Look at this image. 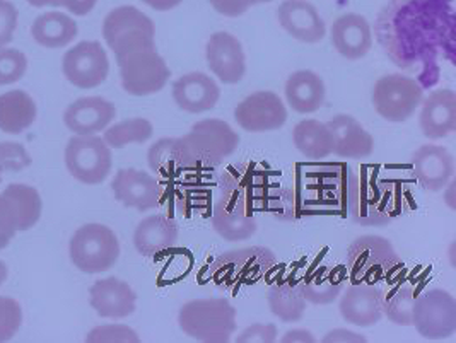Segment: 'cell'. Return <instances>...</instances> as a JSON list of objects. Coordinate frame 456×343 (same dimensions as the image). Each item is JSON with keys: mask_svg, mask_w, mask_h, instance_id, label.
Returning a JSON list of instances; mask_svg holds the SVG:
<instances>
[{"mask_svg": "<svg viewBox=\"0 0 456 343\" xmlns=\"http://www.w3.org/2000/svg\"><path fill=\"white\" fill-rule=\"evenodd\" d=\"M38 115L35 100L20 89L0 94V130L9 135H20L28 130Z\"/></svg>", "mask_w": 456, "mask_h": 343, "instance_id": "obj_30", "label": "cell"}, {"mask_svg": "<svg viewBox=\"0 0 456 343\" xmlns=\"http://www.w3.org/2000/svg\"><path fill=\"white\" fill-rule=\"evenodd\" d=\"M412 326L426 340H446L456 331L455 298L444 289L415 296Z\"/></svg>", "mask_w": 456, "mask_h": 343, "instance_id": "obj_12", "label": "cell"}, {"mask_svg": "<svg viewBox=\"0 0 456 343\" xmlns=\"http://www.w3.org/2000/svg\"><path fill=\"white\" fill-rule=\"evenodd\" d=\"M422 100V86L409 76L388 74L374 82L371 102L383 120L392 123L411 120Z\"/></svg>", "mask_w": 456, "mask_h": 343, "instance_id": "obj_9", "label": "cell"}, {"mask_svg": "<svg viewBox=\"0 0 456 343\" xmlns=\"http://www.w3.org/2000/svg\"><path fill=\"white\" fill-rule=\"evenodd\" d=\"M333 48L347 61L364 59L373 48V35L368 20L361 14H342L333 20L330 29Z\"/></svg>", "mask_w": 456, "mask_h": 343, "instance_id": "obj_23", "label": "cell"}, {"mask_svg": "<svg viewBox=\"0 0 456 343\" xmlns=\"http://www.w3.org/2000/svg\"><path fill=\"white\" fill-rule=\"evenodd\" d=\"M154 134L152 123L145 118H128L104 128L103 141L110 149H124L130 143H144Z\"/></svg>", "mask_w": 456, "mask_h": 343, "instance_id": "obj_37", "label": "cell"}, {"mask_svg": "<svg viewBox=\"0 0 456 343\" xmlns=\"http://www.w3.org/2000/svg\"><path fill=\"white\" fill-rule=\"evenodd\" d=\"M74 266L84 274H103L120 258V241L103 224H86L79 227L69 244Z\"/></svg>", "mask_w": 456, "mask_h": 343, "instance_id": "obj_6", "label": "cell"}, {"mask_svg": "<svg viewBox=\"0 0 456 343\" xmlns=\"http://www.w3.org/2000/svg\"><path fill=\"white\" fill-rule=\"evenodd\" d=\"M178 326L202 343H228L236 331V307L224 298L193 299L178 311Z\"/></svg>", "mask_w": 456, "mask_h": 343, "instance_id": "obj_2", "label": "cell"}, {"mask_svg": "<svg viewBox=\"0 0 456 343\" xmlns=\"http://www.w3.org/2000/svg\"><path fill=\"white\" fill-rule=\"evenodd\" d=\"M212 227L226 241H245L256 233L258 221L255 216H248L224 199H219L212 208Z\"/></svg>", "mask_w": 456, "mask_h": 343, "instance_id": "obj_31", "label": "cell"}, {"mask_svg": "<svg viewBox=\"0 0 456 343\" xmlns=\"http://www.w3.org/2000/svg\"><path fill=\"white\" fill-rule=\"evenodd\" d=\"M142 2L158 12H167V11L178 7L183 0H142Z\"/></svg>", "mask_w": 456, "mask_h": 343, "instance_id": "obj_50", "label": "cell"}, {"mask_svg": "<svg viewBox=\"0 0 456 343\" xmlns=\"http://www.w3.org/2000/svg\"><path fill=\"white\" fill-rule=\"evenodd\" d=\"M62 72L72 86L79 89H94L108 79V53L100 41H81L65 52Z\"/></svg>", "mask_w": 456, "mask_h": 343, "instance_id": "obj_13", "label": "cell"}, {"mask_svg": "<svg viewBox=\"0 0 456 343\" xmlns=\"http://www.w3.org/2000/svg\"><path fill=\"white\" fill-rule=\"evenodd\" d=\"M2 171H4V169H2V167H0V182H2Z\"/></svg>", "mask_w": 456, "mask_h": 343, "instance_id": "obj_54", "label": "cell"}, {"mask_svg": "<svg viewBox=\"0 0 456 343\" xmlns=\"http://www.w3.org/2000/svg\"><path fill=\"white\" fill-rule=\"evenodd\" d=\"M7 275H9V270H7V265L4 262H0V285L7 281Z\"/></svg>", "mask_w": 456, "mask_h": 343, "instance_id": "obj_53", "label": "cell"}, {"mask_svg": "<svg viewBox=\"0 0 456 343\" xmlns=\"http://www.w3.org/2000/svg\"><path fill=\"white\" fill-rule=\"evenodd\" d=\"M455 184V180H450V183L443 188V190H446V193H444V202H446V205H448L452 210H455L456 208Z\"/></svg>", "mask_w": 456, "mask_h": 343, "instance_id": "obj_51", "label": "cell"}, {"mask_svg": "<svg viewBox=\"0 0 456 343\" xmlns=\"http://www.w3.org/2000/svg\"><path fill=\"white\" fill-rule=\"evenodd\" d=\"M111 190L118 202L139 212L156 208L163 199L159 180L134 167L120 169L111 182Z\"/></svg>", "mask_w": 456, "mask_h": 343, "instance_id": "obj_16", "label": "cell"}, {"mask_svg": "<svg viewBox=\"0 0 456 343\" xmlns=\"http://www.w3.org/2000/svg\"><path fill=\"white\" fill-rule=\"evenodd\" d=\"M284 93L288 104L299 115L316 113L327 96L325 82L313 70H297L290 74Z\"/></svg>", "mask_w": 456, "mask_h": 343, "instance_id": "obj_29", "label": "cell"}, {"mask_svg": "<svg viewBox=\"0 0 456 343\" xmlns=\"http://www.w3.org/2000/svg\"><path fill=\"white\" fill-rule=\"evenodd\" d=\"M282 29L301 43H318L327 37V26L318 9L308 0H284L277 9Z\"/></svg>", "mask_w": 456, "mask_h": 343, "instance_id": "obj_19", "label": "cell"}, {"mask_svg": "<svg viewBox=\"0 0 456 343\" xmlns=\"http://www.w3.org/2000/svg\"><path fill=\"white\" fill-rule=\"evenodd\" d=\"M195 167H217L240 147V135L226 121L217 118L197 121L182 137Z\"/></svg>", "mask_w": 456, "mask_h": 343, "instance_id": "obj_7", "label": "cell"}, {"mask_svg": "<svg viewBox=\"0 0 456 343\" xmlns=\"http://www.w3.org/2000/svg\"><path fill=\"white\" fill-rule=\"evenodd\" d=\"M96 4L98 0H61V7H65L74 16H87Z\"/></svg>", "mask_w": 456, "mask_h": 343, "instance_id": "obj_48", "label": "cell"}, {"mask_svg": "<svg viewBox=\"0 0 456 343\" xmlns=\"http://www.w3.org/2000/svg\"><path fill=\"white\" fill-rule=\"evenodd\" d=\"M277 266L273 251L265 246L231 249L216 258L208 268L210 281L219 287H240L260 282Z\"/></svg>", "mask_w": 456, "mask_h": 343, "instance_id": "obj_5", "label": "cell"}, {"mask_svg": "<svg viewBox=\"0 0 456 343\" xmlns=\"http://www.w3.org/2000/svg\"><path fill=\"white\" fill-rule=\"evenodd\" d=\"M419 127L426 139L439 141L456 130V94L453 89H436L420 102Z\"/></svg>", "mask_w": 456, "mask_h": 343, "instance_id": "obj_21", "label": "cell"}, {"mask_svg": "<svg viewBox=\"0 0 456 343\" xmlns=\"http://www.w3.org/2000/svg\"><path fill=\"white\" fill-rule=\"evenodd\" d=\"M22 324L21 304L12 298L0 296V342L16 337Z\"/></svg>", "mask_w": 456, "mask_h": 343, "instance_id": "obj_41", "label": "cell"}, {"mask_svg": "<svg viewBox=\"0 0 456 343\" xmlns=\"http://www.w3.org/2000/svg\"><path fill=\"white\" fill-rule=\"evenodd\" d=\"M117 61L122 87L130 96H152L167 87L171 70L156 50L134 52L118 57Z\"/></svg>", "mask_w": 456, "mask_h": 343, "instance_id": "obj_11", "label": "cell"}, {"mask_svg": "<svg viewBox=\"0 0 456 343\" xmlns=\"http://www.w3.org/2000/svg\"><path fill=\"white\" fill-rule=\"evenodd\" d=\"M234 120L249 134H265L284 127L288 110L275 93L256 91L236 106Z\"/></svg>", "mask_w": 456, "mask_h": 343, "instance_id": "obj_14", "label": "cell"}, {"mask_svg": "<svg viewBox=\"0 0 456 343\" xmlns=\"http://www.w3.org/2000/svg\"><path fill=\"white\" fill-rule=\"evenodd\" d=\"M342 292L338 311L347 323L370 328L381 322L385 292L379 287L374 283H351Z\"/></svg>", "mask_w": 456, "mask_h": 343, "instance_id": "obj_17", "label": "cell"}, {"mask_svg": "<svg viewBox=\"0 0 456 343\" xmlns=\"http://www.w3.org/2000/svg\"><path fill=\"white\" fill-rule=\"evenodd\" d=\"M327 125L332 132L333 154L337 158L361 159L373 154V135L351 115H337Z\"/></svg>", "mask_w": 456, "mask_h": 343, "instance_id": "obj_26", "label": "cell"}, {"mask_svg": "<svg viewBox=\"0 0 456 343\" xmlns=\"http://www.w3.org/2000/svg\"><path fill=\"white\" fill-rule=\"evenodd\" d=\"M18 233V224H16V216L11 208V203L4 195H0V249L7 248L9 242L14 240Z\"/></svg>", "mask_w": 456, "mask_h": 343, "instance_id": "obj_44", "label": "cell"}, {"mask_svg": "<svg viewBox=\"0 0 456 343\" xmlns=\"http://www.w3.org/2000/svg\"><path fill=\"white\" fill-rule=\"evenodd\" d=\"M20 20V11L14 4L0 0V48H5L14 40Z\"/></svg>", "mask_w": 456, "mask_h": 343, "instance_id": "obj_43", "label": "cell"}, {"mask_svg": "<svg viewBox=\"0 0 456 343\" xmlns=\"http://www.w3.org/2000/svg\"><path fill=\"white\" fill-rule=\"evenodd\" d=\"M65 166L70 176L83 184H102L110 176L113 156L98 135H76L65 145Z\"/></svg>", "mask_w": 456, "mask_h": 343, "instance_id": "obj_10", "label": "cell"}, {"mask_svg": "<svg viewBox=\"0 0 456 343\" xmlns=\"http://www.w3.org/2000/svg\"><path fill=\"white\" fill-rule=\"evenodd\" d=\"M269 307L272 314L282 323H294L305 316L306 299L301 282L275 283L269 290Z\"/></svg>", "mask_w": 456, "mask_h": 343, "instance_id": "obj_36", "label": "cell"}, {"mask_svg": "<svg viewBox=\"0 0 456 343\" xmlns=\"http://www.w3.org/2000/svg\"><path fill=\"white\" fill-rule=\"evenodd\" d=\"M320 190L314 184L299 186H275L267 203V214L281 223H296L314 214L318 199L314 193Z\"/></svg>", "mask_w": 456, "mask_h": 343, "instance_id": "obj_25", "label": "cell"}, {"mask_svg": "<svg viewBox=\"0 0 456 343\" xmlns=\"http://www.w3.org/2000/svg\"><path fill=\"white\" fill-rule=\"evenodd\" d=\"M180 240V229L169 216L154 214L135 227L134 244L142 257H156L173 249Z\"/></svg>", "mask_w": 456, "mask_h": 343, "instance_id": "obj_28", "label": "cell"}, {"mask_svg": "<svg viewBox=\"0 0 456 343\" xmlns=\"http://www.w3.org/2000/svg\"><path fill=\"white\" fill-rule=\"evenodd\" d=\"M346 342H361L366 343V337H362V335H357V333H354V331H349V330H344V328H337V330H332V331H329L327 335H325V339H323V343H346Z\"/></svg>", "mask_w": 456, "mask_h": 343, "instance_id": "obj_47", "label": "cell"}, {"mask_svg": "<svg viewBox=\"0 0 456 343\" xmlns=\"http://www.w3.org/2000/svg\"><path fill=\"white\" fill-rule=\"evenodd\" d=\"M28 4H31L33 7H61V0H26Z\"/></svg>", "mask_w": 456, "mask_h": 343, "instance_id": "obj_52", "label": "cell"}, {"mask_svg": "<svg viewBox=\"0 0 456 343\" xmlns=\"http://www.w3.org/2000/svg\"><path fill=\"white\" fill-rule=\"evenodd\" d=\"M154 37V22L134 5L117 7L104 18L103 38L117 59L134 52L156 50Z\"/></svg>", "mask_w": 456, "mask_h": 343, "instance_id": "obj_4", "label": "cell"}, {"mask_svg": "<svg viewBox=\"0 0 456 343\" xmlns=\"http://www.w3.org/2000/svg\"><path fill=\"white\" fill-rule=\"evenodd\" d=\"M347 283V272L342 266H320L312 277L301 282L303 296L306 303L327 306L338 299Z\"/></svg>", "mask_w": 456, "mask_h": 343, "instance_id": "obj_33", "label": "cell"}, {"mask_svg": "<svg viewBox=\"0 0 456 343\" xmlns=\"http://www.w3.org/2000/svg\"><path fill=\"white\" fill-rule=\"evenodd\" d=\"M117 117L115 104L102 96H87L72 102L65 113L63 123L76 135H96L104 132Z\"/></svg>", "mask_w": 456, "mask_h": 343, "instance_id": "obj_22", "label": "cell"}, {"mask_svg": "<svg viewBox=\"0 0 456 343\" xmlns=\"http://www.w3.org/2000/svg\"><path fill=\"white\" fill-rule=\"evenodd\" d=\"M415 292L411 285H400L390 294H383V316L396 326H412Z\"/></svg>", "mask_w": 456, "mask_h": 343, "instance_id": "obj_38", "label": "cell"}, {"mask_svg": "<svg viewBox=\"0 0 456 343\" xmlns=\"http://www.w3.org/2000/svg\"><path fill=\"white\" fill-rule=\"evenodd\" d=\"M296 149L312 161H322L333 154V135L327 123L318 120L299 121L292 130Z\"/></svg>", "mask_w": 456, "mask_h": 343, "instance_id": "obj_34", "label": "cell"}, {"mask_svg": "<svg viewBox=\"0 0 456 343\" xmlns=\"http://www.w3.org/2000/svg\"><path fill=\"white\" fill-rule=\"evenodd\" d=\"M77 22L69 14H63L59 11L45 12L38 16L31 26V35L35 41L48 50H57L70 45L77 38Z\"/></svg>", "mask_w": 456, "mask_h": 343, "instance_id": "obj_32", "label": "cell"}, {"mask_svg": "<svg viewBox=\"0 0 456 343\" xmlns=\"http://www.w3.org/2000/svg\"><path fill=\"white\" fill-rule=\"evenodd\" d=\"M275 186L272 173L256 162L232 164L219 178L221 199L248 216L267 210Z\"/></svg>", "mask_w": 456, "mask_h": 343, "instance_id": "obj_3", "label": "cell"}, {"mask_svg": "<svg viewBox=\"0 0 456 343\" xmlns=\"http://www.w3.org/2000/svg\"><path fill=\"white\" fill-rule=\"evenodd\" d=\"M412 175L428 192H441L455 176V158L441 145L428 143L412 154Z\"/></svg>", "mask_w": 456, "mask_h": 343, "instance_id": "obj_18", "label": "cell"}, {"mask_svg": "<svg viewBox=\"0 0 456 343\" xmlns=\"http://www.w3.org/2000/svg\"><path fill=\"white\" fill-rule=\"evenodd\" d=\"M277 342L275 324L255 323L241 331L236 343H273Z\"/></svg>", "mask_w": 456, "mask_h": 343, "instance_id": "obj_46", "label": "cell"}, {"mask_svg": "<svg viewBox=\"0 0 456 343\" xmlns=\"http://www.w3.org/2000/svg\"><path fill=\"white\" fill-rule=\"evenodd\" d=\"M346 262V272L353 283L381 282L395 266L402 265L394 244L381 236H361L354 240Z\"/></svg>", "mask_w": 456, "mask_h": 343, "instance_id": "obj_8", "label": "cell"}, {"mask_svg": "<svg viewBox=\"0 0 456 343\" xmlns=\"http://www.w3.org/2000/svg\"><path fill=\"white\" fill-rule=\"evenodd\" d=\"M89 304L102 318L124 320L135 313L137 294L128 283L117 277H110L91 285Z\"/></svg>", "mask_w": 456, "mask_h": 343, "instance_id": "obj_20", "label": "cell"}, {"mask_svg": "<svg viewBox=\"0 0 456 343\" xmlns=\"http://www.w3.org/2000/svg\"><path fill=\"white\" fill-rule=\"evenodd\" d=\"M28 70L26 55L14 48H0V86L21 81Z\"/></svg>", "mask_w": 456, "mask_h": 343, "instance_id": "obj_39", "label": "cell"}, {"mask_svg": "<svg viewBox=\"0 0 456 343\" xmlns=\"http://www.w3.org/2000/svg\"><path fill=\"white\" fill-rule=\"evenodd\" d=\"M151 171L165 180H182L183 175L195 167L182 137H165L152 143L147 151Z\"/></svg>", "mask_w": 456, "mask_h": 343, "instance_id": "obj_27", "label": "cell"}, {"mask_svg": "<svg viewBox=\"0 0 456 343\" xmlns=\"http://www.w3.org/2000/svg\"><path fill=\"white\" fill-rule=\"evenodd\" d=\"M216 12L226 16V18H240L243 16L249 7L258 4H267L272 0H208Z\"/></svg>", "mask_w": 456, "mask_h": 343, "instance_id": "obj_45", "label": "cell"}, {"mask_svg": "<svg viewBox=\"0 0 456 343\" xmlns=\"http://www.w3.org/2000/svg\"><path fill=\"white\" fill-rule=\"evenodd\" d=\"M31 166V156L18 142H0V167L4 171L20 173Z\"/></svg>", "mask_w": 456, "mask_h": 343, "instance_id": "obj_42", "label": "cell"}, {"mask_svg": "<svg viewBox=\"0 0 456 343\" xmlns=\"http://www.w3.org/2000/svg\"><path fill=\"white\" fill-rule=\"evenodd\" d=\"M87 343H139L141 339L135 330L125 324H104L93 328L87 337Z\"/></svg>", "mask_w": 456, "mask_h": 343, "instance_id": "obj_40", "label": "cell"}, {"mask_svg": "<svg viewBox=\"0 0 456 343\" xmlns=\"http://www.w3.org/2000/svg\"><path fill=\"white\" fill-rule=\"evenodd\" d=\"M16 216L18 231H29L33 229L40 217H42V197L37 188L22 183L9 184L2 193Z\"/></svg>", "mask_w": 456, "mask_h": 343, "instance_id": "obj_35", "label": "cell"}, {"mask_svg": "<svg viewBox=\"0 0 456 343\" xmlns=\"http://www.w3.org/2000/svg\"><path fill=\"white\" fill-rule=\"evenodd\" d=\"M282 343H314V337H313L312 331L308 330H301V328H296V330H289L284 337H282Z\"/></svg>", "mask_w": 456, "mask_h": 343, "instance_id": "obj_49", "label": "cell"}, {"mask_svg": "<svg viewBox=\"0 0 456 343\" xmlns=\"http://www.w3.org/2000/svg\"><path fill=\"white\" fill-rule=\"evenodd\" d=\"M173 100L176 106L191 115L206 113L217 106L221 87L204 72H190L173 84Z\"/></svg>", "mask_w": 456, "mask_h": 343, "instance_id": "obj_24", "label": "cell"}, {"mask_svg": "<svg viewBox=\"0 0 456 343\" xmlns=\"http://www.w3.org/2000/svg\"><path fill=\"white\" fill-rule=\"evenodd\" d=\"M347 208L354 223L364 227H383L400 214L395 207L388 182L378 180L371 167L362 166L349 176L346 186Z\"/></svg>", "mask_w": 456, "mask_h": 343, "instance_id": "obj_1", "label": "cell"}, {"mask_svg": "<svg viewBox=\"0 0 456 343\" xmlns=\"http://www.w3.org/2000/svg\"><path fill=\"white\" fill-rule=\"evenodd\" d=\"M206 61L210 72L224 84H238L247 74L243 45L228 31L214 33L208 38Z\"/></svg>", "mask_w": 456, "mask_h": 343, "instance_id": "obj_15", "label": "cell"}]
</instances>
